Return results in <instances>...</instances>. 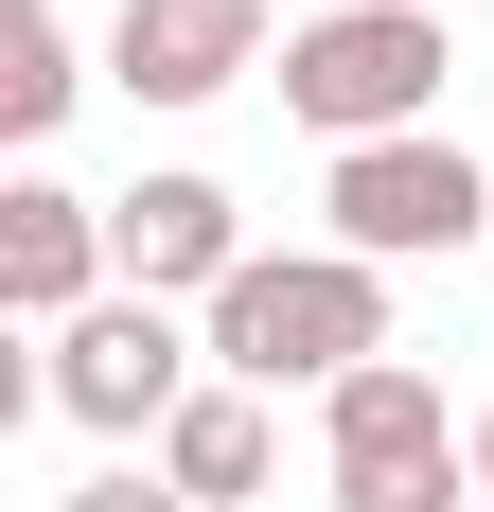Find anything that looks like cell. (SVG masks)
Returning a JSON list of instances; mask_svg holds the SVG:
<instances>
[{
  "label": "cell",
  "mask_w": 494,
  "mask_h": 512,
  "mask_svg": "<svg viewBox=\"0 0 494 512\" xmlns=\"http://www.w3.org/2000/svg\"><path fill=\"white\" fill-rule=\"evenodd\" d=\"M371 354H389V265H353V248H247V283L212 301L230 389H318L336 407Z\"/></svg>",
  "instance_id": "6da1fadb"
},
{
  "label": "cell",
  "mask_w": 494,
  "mask_h": 512,
  "mask_svg": "<svg viewBox=\"0 0 494 512\" xmlns=\"http://www.w3.org/2000/svg\"><path fill=\"white\" fill-rule=\"evenodd\" d=\"M442 18H406V0H336V18H300L283 36V106L318 124V142H424V106H442Z\"/></svg>",
  "instance_id": "7a4b0ae2"
},
{
  "label": "cell",
  "mask_w": 494,
  "mask_h": 512,
  "mask_svg": "<svg viewBox=\"0 0 494 512\" xmlns=\"http://www.w3.org/2000/svg\"><path fill=\"white\" fill-rule=\"evenodd\" d=\"M318 495L336 512H459L477 495V442H459V407H442V371H406V354H371L318 407Z\"/></svg>",
  "instance_id": "3957f363"
},
{
  "label": "cell",
  "mask_w": 494,
  "mask_h": 512,
  "mask_svg": "<svg viewBox=\"0 0 494 512\" xmlns=\"http://www.w3.org/2000/svg\"><path fill=\"white\" fill-rule=\"evenodd\" d=\"M318 212H336L353 265H442V248L494 230V159H459L442 124H424V142H353L336 177H318Z\"/></svg>",
  "instance_id": "277c9868"
},
{
  "label": "cell",
  "mask_w": 494,
  "mask_h": 512,
  "mask_svg": "<svg viewBox=\"0 0 494 512\" xmlns=\"http://www.w3.org/2000/svg\"><path fill=\"white\" fill-rule=\"evenodd\" d=\"M53 407L106 424V442H159V424L195 407V336H177V301H89L71 336H36Z\"/></svg>",
  "instance_id": "5b68a950"
},
{
  "label": "cell",
  "mask_w": 494,
  "mask_h": 512,
  "mask_svg": "<svg viewBox=\"0 0 494 512\" xmlns=\"http://www.w3.org/2000/svg\"><path fill=\"white\" fill-rule=\"evenodd\" d=\"M106 248H124V301H230L247 212H230V177H142V195H106Z\"/></svg>",
  "instance_id": "8992f818"
},
{
  "label": "cell",
  "mask_w": 494,
  "mask_h": 512,
  "mask_svg": "<svg viewBox=\"0 0 494 512\" xmlns=\"http://www.w3.org/2000/svg\"><path fill=\"white\" fill-rule=\"evenodd\" d=\"M106 71L142 106H212V89L265 71V0H124L106 18Z\"/></svg>",
  "instance_id": "52a82bcc"
},
{
  "label": "cell",
  "mask_w": 494,
  "mask_h": 512,
  "mask_svg": "<svg viewBox=\"0 0 494 512\" xmlns=\"http://www.w3.org/2000/svg\"><path fill=\"white\" fill-rule=\"evenodd\" d=\"M106 212L89 195H53V177H18V195H0V318H18V336H71V318L106 301Z\"/></svg>",
  "instance_id": "ba28073f"
},
{
  "label": "cell",
  "mask_w": 494,
  "mask_h": 512,
  "mask_svg": "<svg viewBox=\"0 0 494 512\" xmlns=\"http://www.w3.org/2000/svg\"><path fill=\"white\" fill-rule=\"evenodd\" d=\"M265 460H283V442H265V389H230V371L159 424V477H177L195 512H247V495H265Z\"/></svg>",
  "instance_id": "9c48e42d"
},
{
  "label": "cell",
  "mask_w": 494,
  "mask_h": 512,
  "mask_svg": "<svg viewBox=\"0 0 494 512\" xmlns=\"http://www.w3.org/2000/svg\"><path fill=\"white\" fill-rule=\"evenodd\" d=\"M71 89H89V71H71V18H53V0H0V124L36 142Z\"/></svg>",
  "instance_id": "30bf717a"
},
{
  "label": "cell",
  "mask_w": 494,
  "mask_h": 512,
  "mask_svg": "<svg viewBox=\"0 0 494 512\" xmlns=\"http://www.w3.org/2000/svg\"><path fill=\"white\" fill-rule=\"evenodd\" d=\"M71 512H195V495H177L159 460H106V477H71Z\"/></svg>",
  "instance_id": "8fae6325"
},
{
  "label": "cell",
  "mask_w": 494,
  "mask_h": 512,
  "mask_svg": "<svg viewBox=\"0 0 494 512\" xmlns=\"http://www.w3.org/2000/svg\"><path fill=\"white\" fill-rule=\"evenodd\" d=\"M477 512H494V424H477Z\"/></svg>",
  "instance_id": "7c38bea8"
},
{
  "label": "cell",
  "mask_w": 494,
  "mask_h": 512,
  "mask_svg": "<svg viewBox=\"0 0 494 512\" xmlns=\"http://www.w3.org/2000/svg\"><path fill=\"white\" fill-rule=\"evenodd\" d=\"M406 18H442V0H406Z\"/></svg>",
  "instance_id": "4fadbf2b"
}]
</instances>
